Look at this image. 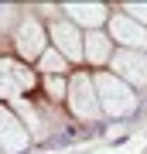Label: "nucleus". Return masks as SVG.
<instances>
[{
    "instance_id": "nucleus-10",
    "label": "nucleus",
    "mask_w": 147,
    "mask_h": 154,
    "mask_svg": "<svg viewBox=\"0 0 147 154\" xmlns=\"http://www.w3.org/2000/svg\"><path fill=\"white\" fill-rule=\"evenodd\" d=\"M116 55V48H113V38H109L106 31H89L86 34V58L82 62H89L93 69H103L109 65Z\"/></svg>"
},
{
    "instance_id": "nucleus-4",
    "label": "nucleus",
    "mask_w": 147,
    "mask_h": 154,
    "mask_svg": "<svg viewBox=\"0 0 147 154\" xmlns=\"http://www.w3.org/2000/svg\"><path fill=\"white\" fill-rule=\"evenodd\" d=\"M27 144H31V130L11 110V103H0V151L4 154H24Z\"/></svg>"
},
{
    "instance_id": "nucleus-2",
    "label": "nucleus",
    "mask_w": 147,
    "mask_h": 154,
    "mask_svg": "<svg viewBox=\"0 0 147 154\" xmlns=\"http://www.w3.org/2000/svg\"><path fill=\"white\" fill-rule=\"evenodd\" d=\"M69 110L79 116V120H96L103 113L99 106V93H96V75L93 72H75L69 79Z\"/></svg>"
},
{
    "instance_id": "nucleus-11",
    "label": "nucleus",
    "mask_w": 147,
    "mask_h": 154,
    "mask_svg": "<svg viewBox=\"0 0 147 154\" xmlns=\"http://www.w3.org/2000/svg\"><path fill=\"white\" fill-rule=\"evenodd\" d=\"M11 110L24 120V127L31 130V137H38V140L44 137V123H41V116H38V110H34L31 103H24V99H14V103H11Z\"/></svg>"
},
{
    "instance_id": "nucleus-14",
    "label": "nucleus",
    "mask_w": 147,
    "mask_h": 154,
    "mask_svg": "<svg viewBox=\"0 0 147 154\" xmlns=\"http://www.w3.org/2000/svg\"><path fill=\"white\" fill-rule=\"evenodd\" d=\"M123 14H130L133 21H140L147 28V4H140V0H130V4H123Z\"/></svg>"
},
{
    "instance_id": "nucleus-12",
    "label": "nucleus",
    "mask_w": 147,
    "mask_h": 154,
    "mask_svg": "<svg viewBox=\"0 0 147 154\" xmlns=\"http://www.w3.org/2000/svg\"><path fill=\"white\" fill-rule=\"evenodd\" d=\"M65 65H69V58L62 55L58 48H48V51L38 58V69L44 72V75H65Z\"/></svg>"
},
{
    "instance_id": "nucleus-1",
    "label": "nucleus",
    "mask_w": 147,
    "mask_h": 154,
    "mask_svg": "<svg viewBox=\"0 0 147 154\" xmlns=\"http://www.w3.org/2000/svg\"><path fill=\"white\" fill-rule=\"evenodd\" d=\"M96 93H99V106H103L106 116H130L137 110V89L127 86L109 69L96 72Z\"/></svg>"
},
{
    "instance_id": "nucleus-8",
    "label": "nucleus",
    "mask_w": 147,
    "mask_h": 154,
    "mask_svg": "<svg viewBox=\"0 0 147 154\" xmlns=\"http://www.w3.org/2000/svg\"><path fill=\"white\" fill-rule=\"evenodd\" d=\"M106 28H109V38L120 45V48L147 51V28H144L140 21H133L130 14H113Z\"/></svg>"
},
{
    "instance_id": "nucleus-5",
    "label": "nucleus",
    "mask_w": 147,
    "mask_h": 154,
    "mask_svg": "<svg viewBox=\"0 0 147 154\" xmlns=\"http://www.w3.org/2000/svg\"><path fill=\"white\" fill-rule=\"evenodd\" d=\"M109 72L120 75L127 86L133 89H147V51H130V48H116Z\"/></svg>"
},
{
    "instance_id": "nucleus-7",
    "label": "nucleus",
    "mask_w": 147,
    "mask_h": 154,
    "mask_svg": "<svg viewBox=\"0 0 147 154\" xmlns=\"http://www.w3.org/2000/svg\"><path fill=\"white\" fill-rule=\"evenodd\" d=\"M48 38H51V48H58L69 62H82L86 58V34L72 21H55L48 28Z\"/></svg>"
},
{
    "instance_id": "nucleus-3",
    "label": "nucleus",
    "mask_w": 147,
    "mask_h": 154,
    "mask_svg": "<svg viewBox=\"0 0 147 154\" xmlns=\"http://www.w3.org/2000/svg\"><path fill=\"white\" fill-rule=\"evenodd\" d=\"M38 86L34 82V72L24 65V62H14V58H0V103H14L21 99L24 93Z\"/></svg>"
},
{
    "instance_id": "nucleus-15",
    "label": "nucleus",
    "mask_w": 147,
    "mask_h": 154,
    "mask_svg": "<svg viewBox=\"0 0 147 154\" xmlns=\"http://www.w3.org/2000/svg\"><path fill=\"white\" fill-rule=\"evenodd\" d=\"M0 154H4V151H0Z\"/></svg>"
},
{
    "instance_id": "nucleus-6",
    "label": "nucleus",
    "mask_w": 147,
    "mask_h": 154,
    "mask_svg": "<svg viewBox=\"0 0 147 154\" xmlns=\"http://www.w3.org/2000/svg\"><path fill=\"white\" fill-rule=\"evenodd\" d=\"M14 48H17L21 58L38 62L44 51H48V28H44L41 21H34V17L21 21V28L14 31Z\"/></svg>"
},
{
    "instance_id": "nucleus-13",
    "label": "nucleus",
    "mask_w": 147,
    "mask_h": 154,
    "mask_svg": "<svg viewBox=\"0 0 147 154\" xmlns=\"http://www.w3.org/2000/svg\"><path fill=\"white\" fill-rule=\"evenodd\" d=\"M44 93H48L51 99H65L69 96V82L62 75H44Z\"/></svg>"
},
{
    "instance_id": "nucleus-9",
    "label": "nucleus",
    "mask_w": 147,
    "mask_h": 154,
    "mask_svg": "<svg viewBox=\"0 0 147 154\" xmlns=\"http://www.w3.org/2000/svg\"><path fill=\"white\" fill-rule=\"evenodd\" d=\"M109 14L106 4H65V21H72L75 28H86V31H99V24H109Z\"/></svg>"
}]
</instances>
